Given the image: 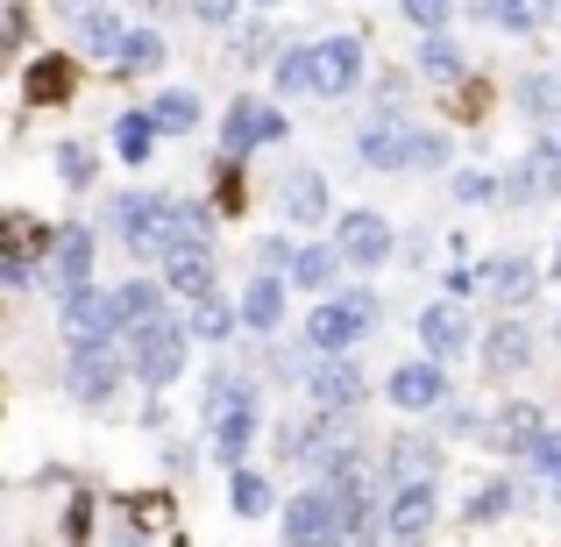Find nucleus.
<instances>
[{
    "mask_svg": "<svg viewBox=\"0 0 561 547\" xmlns=\"http://www.w3.org/2000/svg\"><path fill=\"white\" fill-rule=\"evenodd\" d=\"M356 157L370 171H440L448 164V136H440V128H405V122H391V114H377V122L356 128Z\"/></svg>",
    "mask_w": 561,
    "mask_h": 547,
    "instance_id": "1",
    "label": "nucleus"
},
{
    "mask_svg": "<svg viewBox=\"0 0 561 547\" xmlns=\"http://www.w3.org/2000/svg\"><path fill=\"white\" fill-rule=\"evenodd\" d=\"M179 206L185 200H171V192H122V200L107 206V228L128 257H171V242H179Z\"/></svg>",
    "mask_w": 561,
    "mask_h": 547,
    "instance_id": "2",
    "label": "nucleus"
},
{
    "mask_svg": "<svg viewBox=\"0 0 561 547\" xmlns=\"http://www.w3.org/2000/svg\"><path fill=\"white\" fill-rule=\"evenodd\" d=\"M128 334H71V356H65V391L79 398V406H114V391H122V377H136L122 356Z\"/></svg>",
    "mask_w": 561,
    "mask_h": 547,
    "instance_id": "3",
    "label": "nucleus"
},
{
    "mask_svg": "<svg viewBox=\"0 0 561 547\" xmlns=\"http://www.w3.org/2000/svg\"><path fill=\"white\" fill-rule=\"evenodd\" d=\"M370 328H377V292H342V299H320L306 314V349L313 356H348Z\"/></svg>",
    "mask_w": 561,
    "mask_h": 547,
    "instance_id": "4",
    "label": "nucleus"
},
{
    "mask_svg": "<svg viewBox=\"0 0 561 547\" xmlns=\"http://www.w3.org/2000/svg\"><path fill=\"white\" fill-rule=\"evenodd\" d=\"M185 349H192V328H179V320H157V328L128 334V369H136V384H150V391H164V384L185 377Z\"/></svg>",
    "mask_w": 561,
    "mask_h": 547,
    "instance_id": "5",
    "label": "nucleus"
},
{
    "mask_svg": "<svg viewBox=\"0 0 561 547\" xmlns=\"http://www.w3.org/2000/svg\"><path fill=\"white\" fill-rule=\"evenodd\" d=\"M285 107H271V100H228V122H220V164H242L249 150H263V143H285Z\"/></svg>",
    "mask_w": 561,
    "mask_h": 547,
    "instance_id": "6",
    "label": "nucleus"
},
{
    "mask_svg": "<svg viewBox=\"0 0 561 547\" xmlns=\"http://www.w3.org/2000/svg\"><path fill=\"white\" fill-rule=\"evenodd\" d=\"M285 547H342V512H334V483H313L285 505Z\"/></svg>",
    "mask_w": 561,
    "mask_h": 547,
    "instance_id": "7",
    "label": "nucleus"
},
{
    "mask_svg": "<svg viewBox=\"0 0 561 547\" xmlns=\"http://www.w3.org/2000/svg\"><path fill=\"white\" fill-rule=\"evenodd\" d=\"M334 249H342V263H356V271H383L391 249H398V235H391L383 214H370V206H348L342 228H334Z\"/></svg>",
    "mask_w": 561,
    "mask_h": 547,
    "instance_id": "8",
    "label": "nucleus"
},
{
    "mask_svg": "<svg viewBox=\"0 0 561 547\" xmlns=\"http://www.w3.org/2000/svg\"><path fill=\"white\" fill-rule=\"evenodd\" d=\"M440 520V483H391V498H383V540H426Z\"/></svg>",
    "mask_w": 561,
    "mask_h": 547,
    "instance_id": "9",
    "label": "nucleus"
},
{
    "mask_svg": "<svg viewBox=\"0 0 561 547\" xmlns=\"http://www.w3.org/2000/svg\"><path fill=\"white\" fill-rule=\"evenodd\" d=\"M505 200L512 206H540V200H561V143L554 136H540L534 150L512 164V179H505Z\"/></svg>",
    "mask_w": 561,
    "mask_h": 547,
    "instance_id": "10",
    "label": "nucleus"
},
{
    "mask_svg": "<svg viewBox=\"0 0 561 547\" xmlns=\"http://www.w3.org/2000/svg\"><path fill=\"white\" fill-rule=\"evenodd\" d=\"M363 86V36H320L313 43V93L348 100Z\"/></svg>",
    "mask_w": 561,
    "mask_h": 547,
    "instance_id": "11",
    "label": "nucleus"
},
{
    "mask_svg": "<svg viewBox=\"0 0 561 547\" xmlns=\"http://www.w3.org/2000/svg\"><path fill=\"white\" fill-rule=\"evenodd\" d=\"M383 391H391V406H398V412H440V406H448V363H434V356L398 363Z\"/></svg>",
    "mask_w": 561,
    "mask_h": 547,
    "instance_id": "12",
    "label": "nucleus"
},
{
    "mask_svg": "<svg viewBox=\"0 0 561 547\" xmlns=\"http://www.w3.org/2000/svg\"><path fill=\"white\" fill-rule=\"evenodd\" d=\"M469 342H477V328H469V306H462V299H434V306L420 314V349H426L434 363H455Z\"/></svg>",
    "mask_w": 561,
    "mask_h": 547,
    "instance_id": "13",
    "label": "nucleus"
},
{
    "mask_svg": "<svg viewBox=\"0 0 561 547\" xmlns=\"http://www.w3.org/2000/svg\"><path fill=\"white\" fill-rule=\"evenodd\" d=\"M306 391H313L320 412H356L363 406V363L356 356H320L306 369Z\"/></svg>",
    "mask_w": 561,
    "mask_h": 547,
    "instance_id": "14",
    "label": "nucleus"
},
{
    "mask_svg": "<svg viewBox=\"0 0 561 547\" xmlns=\"http://www.w3.org/2000/svg\"><path fill=\"white\" fill-rule=\"evenodd\" d=\"M57 314H65V334H122V306H114V292H100V285L57 292Z\"/></svg>",
    "mask_w": 561,
    "mask_h": 547,
    "instance_id": "15",
    "label": "nucleus"
},
{
    "mask_svg": "<svg viewBox=\"0 0 561 547\" xmlns=\"http://www.w3.org/2000/svg\"><path fill=\"white\" fill-rule=\"evenodd\" d=\"M93 228H57L50 235V292H71V285H93Z\"/></svg>",
    "mask_w": 561,
    "mask_h": 547,
    "instance_id": "16",
    "label": "nucleus"
},
{
    "mask_svg": "<svg viewBox=\"0 0 561 547\" xmlns=\"http://www.w3.org/2000/svg\"><path fill=\"white\" fill-rule=\"evenodd\" d=\"M164 299H171L164 277H128V285H114V306H122V334L157 328V320H164Z\"/></svg>",
    "mask_w": 561,
    "mask_h": 547,
    "instance_id": "17",
    "label": "nucleus"
},
{
    "mask_svg": "<svg viewBox=\"0 0 561 547\" xmlns=\"http://www.w3.org/2000/svg\"><path fill=\"white\" fill-rule=\"evenodd\" d=\"M540 434H548V420H540V406H497V420H491V448H505V455H534L540 448Z\"/></svg>",
    "mask_w": 561,
    "mask_h": 547,
    "instance_id": "18",
    "label": "nucleus"
},
{
    "mask_svg": "<svg viewBox=\"0 0 561 547\" xmlns=\"http://www.w3.org/2000/svg\"><path fill=\"white\" fill-rule=\"evenodd\" d=\"M534 363V328L526 320H497L491 334H483V369L491 377H512V369Z\"/></svg>",
    "mask_w": 561,
    "mask_h": 547,
    "instance_id": "19",
    "label": "nucleus"
},
{
    "mask_svg": "<svg viewBox=\"0 0 561 547\" xmlns=\"http://www.w3.org/2000/svg\"><path fill=\"white\" fill-rule=\"evenodd\" d=\"M164 285H171V299H206L214 292V249H171Z\"/></svg>",
    "mask_w": 561,
    "mask_h": 547,
    "instance_id": "20",
    "label": "nucleus"
},
{
    "mask_svg": "<svg viewBox=\"0 0 561 547\" xmlns=\"http://www.w3.org/2000/svg\"><path fill=\"white\" fill-rule=\"evenodd\" d=\"M206 434H214V463L220 469H242L249 441H256V406H234V412H220V420H206Z\"/></svg>",
    "mask_w": 561,
    "mask_h": 547,
    "instance_id": "21",
    "label": "nucleus"
},
{
    "mask_svg": "<svg viewBox=\"0 0 561 547\" xmlns=\"http://www.w3.org/2000/svg\"><path fill=\"white\" fill-rule=\"evenodd\" d=\"M534 285H540V271L526 257H491V263H483V292H491L497 306H526Z\"/></svg>",
    "mask_w": 561,
    "mask_h": 547,
    "instance_id": "22",
    "label": "nucleus"
},
{
    "mask_svg": "<svg viewBox=\"0 0 561 547\" xmlns=\"http://www.w3.org/2000/svg\"><path fill=\"white\" fill-rule=\"evenodd\" d=\"M285 285H291V277H271V271H256V285L242 292V328H256V334H277V320H285Z\"/></svg>",
    "mask_w": 561,
    "mask_h": 547,
    "instance_id": "23",
    "label": "nucleus"
},
{
    "mask_svg": "<svg viewBox=\"0 0 561 547\" xmlns=\"http://www.w3.org/2000/svg\"><path fill=\"white\" fill-rule=\"evenodd\" d=\"M383 463H391V483H426V477H434V463H440V448H434V441H420V434H398L391 448H383Z\"/></svg>",
    "mask_w": 561,
    "mask_h": 547,
    "instance_id": "24",
    "label": "nucleus"
},
{
    "mask_svg": "<svg viewBox=\"0 0 561 547\" xmlns=\"http://www.w3.org/2000/svg\"><path fill=\"white\" fill-rule=\"evenodd\" d=\"M71 29H79V50H93V57H122V43H128V22L107 8V0H100L93 14H79Z\"/></svg>",
    "mask_w": 561,
    "mask_h": 547,
    "instance_id": "25",
    "label": "nucleus"
},
{
    "mask_svg": "<svg viewBox=\"0 0 561 547\" xmlns=\"http://www.w3.org/2000/svg\"><path fill=\"white\" fill-rule=\"evenodd\" d=\"M234 328H242V306H228V292L192 299V342H228Z\"/></svg>",
    "mask_w": 561,
    "mask_h": 547,
    "instance_id": "26",
    "label": "nucleus"
},
{
    "mask_svg": "<svg viewBox=\"0 0 561 547\" xmlns=\"http://www.w3.org/2000/svg\"><path fill=\"white\" fill-rule=\"evenodd\" d=\"M285 220H328V179L320 171H291L285 179Z\"/></svg>",
    "mask_w": 561,
    "mask_h": 547,
    "instance_id": "27",
    "label": "nucleus"
},
{
    "mask_svg": "<svg viewBox=\"0 0 561 547\" xmlns=\"http://www.w3.org/2000/svg\"><path fill=\"white\" fill-rule=\"evenodd\" d=\"M462 71H469V65H462V43H455L448 29H434V36L420 43V79H434V86H455Z\"/></svg>",
    "mask_w": 561,
    "mask_h": 547,
    "instance_id": "28",
    "label": "nucleus"
},
{
    "mask_svg": "<svg viewBox=\"0 0 561 547\" xmlns=\"http://www.w3.org/2000/svg\"><path fill=\"white\" fill-rule=\"evenodd\" d=\"M114 71H122V79H150V71H164V36H157V29H128Z\"/></svg>",
    "mask_w": 561,
    "mask_h": 547,
    "instance_id": "29",
    "label": "nucleus"
},
{
    "mask_svg": "<svg viewBox=\"0 0 561 547\" xmlns=\"http://www.w3.org/2000/svg\"><path fill=\"white\" fill-rule=\"evenodd\" d=\"M157 136H164L157 114H122V122H114V157H122V164H150Z\"/></svg>",
    "mask_w": 561,
    "mask_h": 547,
    "instance_id": "30",
    "label": "nucleus"
},
{
    "mask_svg": "<svg viewBox=\"0 0 561 547\" xmlns=\"http://www.w3.org/2000/svg\"><path fill=\"white\" fill-rule=\"evenodd\" d=\"M271 86L277 93H313V43H285V50L271 57Z\"/></svg>",
    "mask_w": 561,
    "mask_h": 547,
    "instance_id": "31",
    "label": "nucleus"
},
{
    "mask_svg": "<svg viewBox=\"0 0 561 547\" xmlns=\"http://www.w3.org/2000/svg\"><path fill=\"white\" fill-rule=\"evenodd\" d=\"M334 263H342V249H334V242H299L291 285H299V292H328L334 285Z\"/></svg>",
    "mask_w": 561,
    "mask_h": 547,
    "instance_id": "32",
    "label": "nucleus"
},
{
    "mask_svg": "<svg viewBox=\"0 0 561 547\" xmlns=\"http://www.w3.org/2000/svg\"><path fill=\"white\" fill-rule=\"evenodd\" d=\"M548 8H554V0H477V14L491 29H505V36H526V29H534Z\"/></svg>",
    "mask_w": 561,
    "mask_h": 547,
    "instance_id": "33",
    "label": "nucleus"
},
{
    "mask_svg": "<svg viewBox=\"0 0 561 547\" xmlns=\"http://www.w3.org/2000/svg\"><path fill=\"white\" fill-rule=\"evenodd\" d=\"M519 114H534V122H561V71H526V79H519Z\"/></svg>",
    "mask_w": 561,
    "mask_h": 547,
    "instance_id": "34",
    "label": "nucleus"
},
{
    "mask_svg": "<svg viewBox=\"0 0 561 547\" xmlns=\"http://www.w3.org/2000/svg\"><path fill=\"white\" fill-rule=\"evenodd\" d=\"M150 114H157V128H164V136H185V128H199V93H185V86H164Z\"/></svg>",
    "mask_w": 561,
    "mask_h": 547,
    "instance_id": "35",
    "label": "nucleus"
},
{
    "mask_svg": "<svg viewBox=\"0 0 561 547\" xmlns=\"http://www.w3.org/2000/svg\"><path fill=\"white\" fill-rule=\"evenodd\" d=\"M234 406H256V384L234 377V369H214V377H206V420H220V412H234Z\"/></svg>",
    "mask_w": 561,
    "mask_h": 547,
    "instance_id": "36",
    "label": "nucleus"
},
{
    "mask_svg": "<svg viewBox=\"0 0 561 547\" xmlns=\"http://www.w3.org/2000/svg\"><path fill=\"white\" fill-rule=\"evenodd\" d=\"M234 477V512H242V520H263V512H271V483L256 477V469H228Z\"/></svg>",
    "mask_w": 561,
    "mask_h": 547,
    "instance_id": "37",
    "label": "nucleus"
},
{
    "mask_svg": "<svg viewBox=\"0 0 561 547\" xmlns=\"http://www.w3.org/2000/svg\"><path fill=\"white\" fill-rule=\"evenodd\" d=\"M398 14H405L420 36H434V29H448V22H455V0H398Z\"/></svg>",
    "mask_w": 561,
    "mask_h": 547,
    "instance_id": "38",
    "label": "nucleus"
},
{
    "mask_svg": "<svg viewBox=\"0 0 561 547\" xmlns=\"http://www.w3.org/2000/svg\"><path fill=\"white\" fill-rule=\"evenodd\" d=\"M526 469H534V477H540V483H548V491L561 498V434H554V426L540 434V448L526 455Z\"/></svg>",
    "mask_w": 561,
    "mask_h": 547,
    "instance_id": "39",
    "label": "nucleus"
},
{
    "mask_svg": "<svg viewBox=\"0 0 561 547\" xmlns=\"http://www.w3.org/2000/svg\"><path fill=\"white\" fill-rule=\"evenodd\" d=\"M455 200L462 206H491V200H505V185H497L491 171H455Z\"/></svg>",
    "mask_w": 561,
    "mask_h": 547,
    "instance_id": "40",
    "label": "nucleus"
},
{
    "mask_svg": "<svg viewBox=\"0 0 561 547\" xmlns=\"http://www.w3.org/2000/svg\"><path fill=\"white\" fill-rule=\"evenodd\" d=\"M519 505V491H512V477H497L491 491H477V505H469V520H497V512Z\"/></svg>",
    "mask_w": 561,
    "mask_h": 547,
    "instance_id": "41",
    "label": "nucleus"
},
{
    "mask_svg": "<svg viewBox=\"0 0 561 547\" xmlns=\"http://www.w3.org/2000/svg\"><path fill=\"white\" fill-rule=\"evenodd\" d=\"M57 171H65V185H93V150H85V143H65V150H57Z\"/></svg>",
    "mask_w": 561,
    "mask_h": 547,
    "instance_id": "42",
    "label": "nucleus"
},
{
    "mask_svg": "<svg viewBox=\"0 0 561 547\" xmlns=\"http://www.w3.org/2000/svg\"><path fill=\"white\" fill-rule=\"evenodd\" d=\"M242 8H249V0H192V14H199L206 29H228V22H242Z\"/></svg>",
    "mask_w": 561,
    "mask_h": 547,
    "instance_id": "43",
    "label": "nucleus"
},
{
    "mask_svg": "<svg viewBox=\"0 0 561 547\" xmlns=\"http://www.w3.org/2000/svg\"><path fill=\"white\" fill-rule=\"evenodd\" d=\"M50 93H65V65H57V57H43L36 79H28V100H50Z\"/></svg>",
    "mask_w": 561,
    "mask_h": 547,
    "instance_id": "44",
    "label": "nucleus"
},
{
    "mask_svg": "<svg viewBox=\"0 0 561 547\" xmlns=\"http://www.w3.org/2000/svg\"><path fill=\"white\" fill-rule=\"evenodd\" d=\"M0 277H8V292H28V285H36V271H28V257H8V263H0Z\"/></svg>",
    "mask_w": 561,
    "mask_h": 547,
    "instance_id": "45",
    "label": "nucleus"
},
{
    "mask_svg": "<svg viewBox=\"0 0 561 547\" xmlns=\"http://www.w3.org/2000/svg\"><path fill=\"white\" fill-rule=\"evenodd\" d=\"M93 8H100V0H50L57 22H79V14H93Z\"/></svg>",
    "mask_w": 561,
    "mask_h": 547,
    "instance_id": "46",
    "label": "nucleus"
},
{
    "mask_svg": "<svg viewBox=\"0 0 561 547\" xmlns=\"http://www.w3.org/2000/svg\"><path fill=\"white\" fill-rule=\"evenodd\" d=\"M114 547H142V534L136 526H114Z\"/></svg>",
    "mask_w": 561,
    "mask_h": 547,
    "instance_id": "47",
    "label": "nucleus"
},
{
    "mask_svg": "<svg viewBox=\"0 0 561 547\" xmlns=\"http://www.w3.org/2000/svg\"><path fill=\"white\" fill-rule=\"evenodd\" d=\"M249 8H285V0H249Z\"/></svg>",
    "mask_w": 561,
    "mask_h": 547,
    "instance_id": "48",
    "label": "nucleus"
},
{
    "mask_svg": "<svg viewBox=\"0 0 561 547\" xmlns=\"http://www.w3.org/2000/svg\"><path fill=\"white\" fill-rule=\"evenodd\" d=\"M554 277H561V242H554Z\"/></svg>",
    "mask_w": 561,
    "mask_h": 547,
    "instance_id": "49",
    "label": "nucleus"
},
{
    "mask_svg": "<svg viewBox=\"0 0 561 547\" xmlns=\"http://www.w3.org/2000/svg\"><path fill=\"white\" fill-rule=\"evenodd\" d=\"M391 547H426V540H391Z\"/></svg>",
    "mask_w": 561,
    "mask_h": 547,
    "instance_id": "50",
    "label": "nucleus"
},
{
    "mask_svg": "<svg viewBox=\"0 0 561 547\" xmlns=\"http://www.w3.org/2000/svg\"><path fill=\"white\" fill-rule=\"evenodd\" d=\"M142 8H164V0H142Z\"/></svg>",
    "mask_w": 561,
    "mask_h": 547,
    "instance_id": "51",
    "label": "nucleus"
},
{
    "mask_svg": "<svg viewBox=\"0 0 561 547\" xmlns=\"http://www.w3.org/2000/svg\"><path fill=\"white\" fill-rule=\"evenodd\" d=\"M554 22H561V0H554Z\"/></svg>",
    "mask_w": 561,
    "mask_h": 547,
    "instance_id": "52",
    "label": "nucleus"
},
{
    "mask_svg": "<svg viewBox=\"0 0 561 547\" xmlns=\"http://www.w3.org/2000/svg\"><path fill=\"white\" fill-rule=\"evenodd\" d=\"M554 143H561V128H554Z\"/></svg>",
    "mask_w": 561,
    "mask_h": 547,
    "instance_id": "53",
    "label": "nucleus"
},
{
    "mask_svg": "<svg viewBox=\"0 0 561 547\" xmlns=\"http://www.w3.org/2000/svg\"><path fill=\"white\" fill-rule=\"evenodd\" d=\"M554 342H561V328H554Z\"/></svg>",
    "mask_w": 561,
    "mask_h": 547,
    "instance_id": "54",
    "label": "nucleus"
}]
</instances>
